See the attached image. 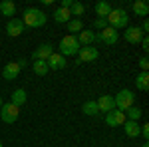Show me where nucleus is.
Returning a JSON list of instances; mask_svg holds the SVG:
<instances>
[{"label":"nucleus","mask_w":149,"mask_h":147,"mask_svg":"<svg viewBox=\"0 0 149 147\" xmlns=\"http://www.w3.org/2000/svg\"><path fill=\"white\" fill-rule=\"evenodd\" d=\"M0 147H2V143H0Z\"/></svg>","instance_id":"nucleus-35"},{"label":"nucleus","mask_w":149,"mask_h":147,"mask_svg":"<svg viewBox=\"0 0 149 147\" xmlns=\"http://www.w3.org/2000/svg\"><path fill=\"white\" fill-rule=\"evenodd\" d=\"M84 10H86V8H84V4H81V2H74V4H72V8H70V14H72V16H81Z\"/></svg>","instance_id":"nucleus-27"},{"label":"nucleus","mask_w":149,"mask_h":147,"mask_svg":"<svg viewBox=\"0 0 149 147\" xmlns=\"http://www.w3.org/2000/svg\"><path fill=\"white\" fill-rule=\"evenodd\" d=\"M139 68H141V72H147V70H149V60L145 56L139 60Z\"/></svg>","instance_id":"nucleus-29"},{"label":"nucleus","mask_w":149,"mask_h":147,"mask_svg":"<svg viewBox=\"0 0 149 147\" xmlns=\"http://www.w3.org/2000/svg\"><path fill=\"white\" fill-rule=\"evenodd\" d=\"M18 115H20V107H16L14 103H2V107H0V117H2V121L4 123H14L16 119H18Z\"/></svg>","instance_id":"nucleus-5"},{"label":"nucleus","mask_w":149,"mask_h":147,"mask_svg":"<svg viewBox=\"0 0 149 147\" xmlns=\"http://www.w3.org/2000/svg\"><path fill=\"white\" fill-rule=\"evenodd\" d=\"M60 54L66 58V56H76L78 52H80V42H78V38L76 36H72V34H68V36H64L62 40H60Z\"/></svg>","instance_id":"nucleus-3"},{"label":"nucleus","mask_w":149,"mask_h":147,"mask_svg":"<svg viewBox=\"0 0 149 147\" xmlns=\"http://www.w3.org/2000/svg\"><path fill=\"white\" fill-rule=\"evenodd\" d=\"M52 16H54V22L56 24H68L70 20H72V14H70V10H66V8H56Z\"/></svg>","instance_id":"nucleus-16"},{"label":"nucleus","mask_w":149,"mask_h":147,"mask_svg":"<svg viewBox=\"0 0 149 147\" xmlns=\"http://www.w3.org/2000/svg\"><path fill=\"white\" fill-rule=\"evenodd\" d=\"M131 8H133V12H135L137 16H143V18L149 14V4L145 2V0H137V2H133Z\"/></svg>","instance_id":"nucleus-21"},{"label":"nucleus","mask_w":149,"mask_h":147,"mask_svg":"<svg viewBox=\"0 0 149 147\" xmlns=\"http://www.w3.org/2000/svg\"><path fill=\"white\" fill-rule=\"evenodd\" d=\"M139 44H141V48H143V50H145V52H147V50H149V38H147V36H143V38H141V42H139Z\"/></svg>","instance_id":"nucleus-31"},{"label":"nucleus","mask_w":149,"mask_h":147,"mask_svg":"<svg viewBox=\"0 0 149 147\" xmlns=\"http://www.w3.org/2000/svg\"><path fill=\"white\" fill-rule=\"evenodd\" d=\"M139 135H143V139H145V141L149 139V125H147V123L141 125V133H139Z\"/></svg>","instance_id":"nucleus-30"},{"label":"nucleus","mask_w":149,"mask_h":147,"mask_svg":"<svg viewBox=\"0 0 149 147\" xmlns=\"http://www.w3.org/2000/svg\"><path fill=\"white\" fill-rule=\"evenodd\" d=\"M81 111L86 113V115H90V117H95L100 113V109H97V103L93 102V100H88V102L81 105Z\"/></svg>","instance_id":"nucleus-22"},{"label":"nucleus","mask_w":149,"mask_h":147,"mask_svg":"<svg viewBox=\"0 0 149 147\" xmlns=\"http://www.w3.org/2000/svg\"><path fill=\"white\" fill-rule=\"evenodd\" d=\"M20 20H22L24 28H26V26H28V28H42V26L48 22V16L42 10H38V8H26Z\"/></svg>","instance_id":"nucleus-1"},{"label":"nucleus","mask_w":149,"mask_h":147,"mask_svg":"<svg viewBox=\"0 0 149 147\" xmlns=\"http://www.w3.org/2000/svg\"><path fill=\"white\" fill-rule=\"evenodd\" d=\"M0 12H2L4 16L12 18V16L16 14V4L10 2V0H2V2H0Z\"/></svg>","instance_id":"nucleus-19"},{"label":"nucleus","mask_w":149,"mask_h":147,"mask_svg":"<svg viewBox=\"0 0 149 147\" xmlns=\"http://www.w3.org/2000/svg\"><path fill=\"white\" fill-rule=\"evenodd\" d=\"M141 38H143V32H141V28H137V26H127L125 32H123V40L129 42V44H139Z\"/></svg>","instance_id":"nucleus-9"},{"label":"nucleus","mask_w":149,"mask_h":147,"mask_svg":"<svg viewBox=\"0 0 149 147\" xmlns=\"http://www.w3.org/2000/svg\"><path fill=\"white\" fill-rule=\"evenodd\" d=\"M93 26H95L97 30H103V28H107V20H105V18H95Z\"/></svg>","instance_id":"nucleus-28"},{"label":"nucleus","mask_w":149,"mask_h":147,"mask_svg":"<svg viewBox=\"0 0 149 147\" xmlns=\"http://www.w3.org/2000/svg\"><path fill=\"white\" fill-rule=\"evenodd\" d=\"M147 30H149V20L145 18L143 20V26H141V32H147Z\"/></svg>","instance_id":"nucleus-32"},{"label":"nucleus","mask_w":149,"mask_h":147,"mask_svg":"<svg viewBox=\"0 0 149 147\" xmlns=\"http://www.w3.org/2000/svg\"><path fill=\"white\" fill-rule=\"evenodd\" d=\"M78 56H80V62H93V60H97L100 52H97V48H93V46H81Z\"/></svg>","instance_id":"nucleus-10"},{"label":"nucleus","mask_w":149,"mask_h":147,"mask_svg":"<svg viewBox=\"0 0 149 147\" xmlns=\"http://www.w3.org/2000/svg\"><path fill=\"white\" fill-rule=\"evenodd\" d=\"M24 32V24L20 18H10L8 24H6V34L12 36V38H16V36H20Z\"/></svg>","instance_id":"nucleus-11"},{"label":"nucleus","mask_w":149,"mask_h":147,"mask_svg":"<svg viewBox=\"0 0 149 147\" xmlns=\"http://www.w3.org/2000/svg\"><path fill=\"white\" fill-rule=\"evenodd\" d=\"M105 20H107V26H109V28H113V30H121V28H127V24H129V16H127V12L121 10V8H111L109 16H107Z\"/></svg>","instance_id":"nucleus-2"},{"label":"nucleus","mask_w":149,"mask_h":147,"mask_svg":"<svg viewBox=\"0 0 149 147\" xmlns=\"http://www.w3.org/2000/svg\"><path fill=\"white\" fill-rule=\"evenodd\" d=\"M10 103H14L16 107H20L26 103V90H14L10 95Z\"/></svg>","instance_id":"nucleus-18"},{"label":"nucleus","mask_w":149,"mask_h":147,"mask_svg":"<svg viewBox=\"0 0 149 147\" xmlns=\"http://www.w3.org/2000/svg\"><path fill=\"white\" fill-rule=\"evenodd\" d=\"M0 107H2V95H0Z\"/></svg>","instance_id":"nucleus-34"},{"label":"nucleus","mask_w":149,"mask_h":147,"mask_svg":"<svg viewBox=\"0 0 149 147\" xmlns=\"http://www.w3.org/2000/svg\"><path fill=\"white\" fill-rule=\"evenodd\" d=\"M123 113H125V119H129V121H137L139 117L143 115V111L139 109L137 105H131V107H129V109H125Z\"/></svg>","instance_id":"nucleus-26"},{"label":"nucleus","mask_w":149,"mask_h":147,"mask_svg":"<svg viewBox=\"0 0 149 147\" xmlns=\"http://www.w3.org/2000/svg\"><path fill=\"white\" fill-rule=\"evenodd\" d=\"M95 40H100V42H103V44H107V46H113L119 40V32L107 26V28L100 30V34H95Z\"/></svg>","instance_id":"nucleus-6"},{"label":"nucleus","mask_w":149,"mask_h":147,"mask_svg":"<svg viewBox=\"0 0 149 147\" xmlns=\"http://www.w3.org/2000/svg\"><path fill=\"white\" fill-rule=\"evenodd\" d=\"M76 38H78V42H80V48L81 46H92L93 42H95V34L90 32V30H81L80 34H76Z\"/></svg>","instance_id":"nucleus-17"},{"label":"nucleus","mask_w":149,"mask_h":147,"mask_svg":"<svg viewBox=\"0 0 149 147\" xmlns=\"http://www.w3.org/2000/svg\"><path fill=\"white\" fill-rule=\"evenodd\" d=\"M123 127V131H125L127 137H137L139 133H141V125L137 123V121H129V119H125V123L121 125Z\"/></svg>","instance_id":"nucleus-15"},{"label":"nucleus","mask_w":149,"mask_h":147,"mask_svg":"<svg viewBox=\"0 0 149 147\" xmlns=\"http://www.w3.org/2000/svg\"><path fill=\"white\" fill-rule=\"evenodd\" d=\"M97 109L100 111H113L115 109V100H113V95H100V100H97Z\"/></svg>","instance_id":"nucleus-13"},{"label":"nucleus","mask_w":149,"mask_h":147,"mask_svg":"<svg viewBox=\"0 0 149 147\" xmlns=\"http://www.w3.org/2000/svg\"><path fill=\"white\" fill-rule=\"evenodd\" d=\"M66 26H68V32H70L72 36L80 34L81 30H84V24H81V20H80V18H72V20H70V22L66 24Z\"/></svg>","instance_id":"nucleus-24"},{"label":"nucleus","mask_w":149,"mask_h":147,"mask_svg":"<svg viewBox=\"0 0 149 147\" xmlns=\"http://www.w3.org/2000/svg\"><path fill=\"white\" fill-rule=\"evenodd\" d=\"M109 12H111L109 2L102 0V2H97V4H95V14H97V18H107V16H109Z\"/></svg>","instance_id":"nucleus-20"},{"label":"nucleus","mask_w":149,"mask_h":147,"mask_svg":"<svg viewBox=\"0 0 149 147\" xmlns=\"http://www.w3.org/2000/svg\"><path fill=\"white\" fill-rule=\"evenodd\" d=\"M105 123L109 127H121L125 123V113L119 111V109H113V111L105 113Z\"/></svg>","instance_id":"nucleus-8"},{"label":"nucleus","mask_w":149,"mask_h":147,"mask_svg":"<svg viewBox=\"0 0 149 147\" xmlns=\"http://www.w3.org/2000/svg\"><path fill=\"white\" fill-rule=\"evenodd\" d=\"M141 147H149V143H147V141H145V143H143V145H141Z\"/></svg>","instance_id":"nucleus-33"},{"label":"nucleus","mask_w":149,"mask_h":147,"mask_svg":"<svg viewBox=\"0 0 149 147\" xmlns=\"http://www.w3.org/2000/svg\"><path fill=\"white\" fill-rule=\"evenodd\" d=\"M48 70H64L66 68V58L62 56L60 52H54L52 56L48 58Z\"/></svg>","instance_id":"nucleus-12"},{"label":"nucleus","mask_w":149,"mask_h":147,"mask_svg":"<svg viewBox=\"0 0 149 147\" xmlns=\"http://www.w3.org/2000/svg\"><path fill=\"white\" fill-rule=\"evenodd\" d=\"M135 86H137V90H141V91L149 90V74L147 72H141L137 78H135Z\"/></svg>","instance_id":"nucleus-23"},{"label":"nucleus","mask_w":149,"mask_h":147,"mask_svg":"<svg viewBox=\"0 0 149 147\" xmlns=\"http://www.w3.org/2000/svg\"><path fill=\"white\" fill-rule=\"evenodd\" d=\"M113 100H115V109L125 111L131 105H135V93L131 90H121L117 95H113Z\"/></svg>","instance_id":"nucleus-4"},{"label":"nucleus","mask_w":149,"mask_h":147,"mask_svg":"<svg viewBox=\"0 0 149 147\" xmlns=\"http://www.w3.org/2000/svg\"><path fill=\"white\" fill-rule=\"evenodd\" d=\"M54 54V46L52 44H40L36 48L34 52H32V60H42V62H48V58Z\"/></svg>","instance_id":"nucleus-7"},{"label":"nucleus","mask_w":149,"mask_h":147,"mask_svg":"<svg viewBox=\"0 0 149 147\" xmlns=\"http://www.w3.org/2000/svg\"><path fill=\"white\" fill-rule=\"evenodd\" d=\"M32 70H34L36 76H46L48 72V64L46 62H42V60H34V64H32Z\"/></svg>","instance_id":"nucleus-25"},{"label":"nucleus","mask_w":149,"mask_h":147,"mask_svg":"<svg viewBox=\"0 0 149 147\" xmlns=\"http://www.w3.org/2000/svg\"><path fill=\"white\" fill-rule=\"evenodd\" d=\"M18 74H20V68H18L16 62L6 64L4 70H2V78H4V79H16V78H18Z\"/></svg>","instance_id":"nucleus-14"}]
</instances>
